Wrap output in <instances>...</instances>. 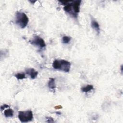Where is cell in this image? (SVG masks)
<instances>
[{
  "label": "cell",
  "instance_id": "6da1fadb",
  "mask_svg": "<svg viewBox=\"0 0 123 123\" xmlns=\"http://www.w3.org/2000/svg\"><path fill=\"white\" fill-rule=\"evenodd\" d=\"M81 0L70 1V2L65 5L63 8L64 11L71 15L73 17L76 18L80 11V6Z\"/></svg>",
  "mask_w": 123,
  "mask_h": 123
},
{
  "label": "cell",
  "instance_id": "7a4b0ae2",
  "mask_svg": "<svg viewBox=\"0 0 123 123\" xmlns=\"http://www.w3.org/2000/svg\"><path fill=\"white\" fill-rule=\"evenodd\" d=\"M71 62L65 60H55L53 62L52 67L54 69L61 70L66 73L70 71Z\"/></svg>",
  "mask_w": 123,
  "mask_h": 123
},
{
  "label": "cell",
  "instance_id": "3957f363",
  "mask_svg": "<svg viewBox=\"0 0 123 123\" xmlns=\"http://www.w3.org/2000/svg\"><path fill=\"white\" fill-rule=\"evenodd\" d=\"M29 22V18L25 13L23 12H17L16 13L15 23L21 28L26 27Z\"/></svg>",
  "mask_w": 123,
  "mask_h": 123
},
{
  "label": "cell",
  "instance_id": "277c9868",
  "mask_svg": "<svg viewBox=\"0 0 123 123\" xmlns=\"http://www.w3.org/2000/svg\"><path fill=\"white\" fill-rule=\"evenodd\" d=\"M18 118L22 123L31 121L33 119V112L31 110L20 111L18 114Z\"/></svg>",
  "mask_w": 123,
  "mask_h": 123
},
{
  "label": "cell",
  "instance_id": "5b68a950",
  "mask_svg": "<svg viewBox=\"0 0 123 123\" xmlns=\"http://www.w3.org/2000/svg\"><path fill=\"white\" fill-rule=\"evenodd\" d=\"M30 43L34 46L38 47L40 48H45L46 46L44 39L38 36H35L34 38L31 40Z\"/></svg>",
  "mask_w": 123,
  "mask_h": 123
},
{
  "label": "cell",
  "instance_id": "8992f818",
  "mask_svg": "<svg viewBox=\"0 0 123 123\" xmlns=\"http://www.w3.org/2000/svg\"><path fill=\"white\" fill-rule=\"evenodd\" d=\"M26 74H27L32 79L36 78L38 75V72L33 68H28L25 71Z\"/></svg>",
  "mask_w": 123,
  "mask_h": 123
},
{
  "label": "cell",
  "instance_id": "52a82bcc",
  "mask_svg": "<svg viewBox=\"0 0 123 123\" xmlns=\"http://www.w3.org/2000/svg\"><path fill=\"white\" fill-rule=\"evenodd\" d=\"M91 27L94 29H95L98 34L99 33L100 26H99V25L98 24V23L97 21H96L94 19H92L91 21Z\"/></svg>",
  "mask_w": 123,
  "mask_h": 123
},
{
  "label": "cell",
  "instance_id": "ba28073f",
  "mask_svg": "<svg viewBox=\"0 0 123 123\" xmlns=\"http://www.w3.org/2000/svg\"><path fill=\"white\" fill-rule=\"evenodd\" d=\"M48 87L51 89H55L56 87V85L55 84V79L53 78H50L49 80L48 83Z\"/></svg>",
  "mask_w": 123,
  "mask_h": 123
},
{
  "label": "cell",
  "instance_id": "9c48e42d",
  "mask_svg": "<svg viewBox=\"0 0 123 123\" xmlns=\"http://www.w3.org/2000/svg\"><path fill=\"white\" fill-rule=\"evenodd\" d=\"M14 111L11 109H7L4 111V115L6 117H12L13 116Z\"/></svg>",
  "mask_w": 123,
  "mask_h": 123
},
{
  "label": "cell",
  "instance_id": "30bf717a",
  "mask_svg": "<svg viewBox=\"0 0 123 123\" xmlns=\"http://www.w3.org/2000/svg\"><path fill=\"white\" fill-rule=\"evenodd\" d=\"M94 88V86L92 85H87L86 86L82 87L81 88V90L83 92H86L87 93L88 92L90 91L91 90H93Z\"/></svg>",
  "mask_w": 123,
  "mask_h": 123
},
{
  "label": "cell",
  "instance_id": "8fae6325",
  "mask_svg": "<svg viewBox=\"0 0 123 123\" xmlns=\"http://www.w3.org/2000/svg\"><path fill=\"white\" fill-rule=\"evenodd\" d=\"M15 76L18 80H22L25 78V74L24 72L18 73L15 75Z\"/></svg>",
  "mask_w": 123,
  "mask_h": 123
},
{
  "label": "cell",
  "instance_id": "7c38bea8",
  "mask_svg": "<svg viewBox=\"0 0 123 123\" xmlns=\"http://www.w3.org/2000/svg\"><path fill=\"white\" fill-rule=\"evenodd\" d=\"M71 40V37L69 36H64L62 38V42L64 44H68Z\"/></svg>",
  "mask_w": 123,
  "mask_h": 123
},
{
  "label": "cell",
  "instance_id": "4fadbf2b",
  "mask_svg": "<svg viewBox=\"0 0 123 123\" xmlns=\"http://www.w3.org/2000/svg\"><path fill=\"white\" fill-rule=\"evenodd\" d=\"M9 107H10V106L6 104H4L2 106H1L0 110H1V111H2L4 109H5L6 108H9Z\"/></svg>",
  "mask_w": 123,
  "mask_h": 123
},
{
  "label": "cell",
  "instance_id": "5bb4252c",
  "mask_svg": "<svg viewBox=\"0 0 123 123\" xmlns=\"http://www.w3.org/2000/svg\"><path fill=\"white\" fill-rule=\"evenodd\" d=\"M47 119L48 120L47 121V122H49V123H51V122H54V121L53 120V119L52 118H51V117H48L47 118Z\"/></svg>",
  "mask_w": 123,
  "mask_h": 123
},
{
  "label": "cell",
  "instance_id": "9a60e30c",
  "mask_svg": "<svg viewBox=\"0 0 123 123\" xmlns=\"http://www.w3.org/2000/svg\"><path fill=\"white\" fill-rule=\"evenodd\" d=\"M54 108L55 109H60L62 108V106L61 105H58V106H56L54 107Z\"/></svg>",
  "mask_w": 123,
  "mask_h": 123
},
{
  "label": "cell",
  "instance_id": "2e32d148",
  "mask_svg": "<svg viewBox=\"0 0 123 123\" xmlns=\"http://www.w3.org/2000/svg\"><path fill=\"white\" fill-rule=\"evenodd\" d=\"M30 2H31V3H32L33 4L34 3H35V2H36V1H29Z\"/></svg>",
  "mask_w": 123,
  "mask_h": 123
}]
</instances>
